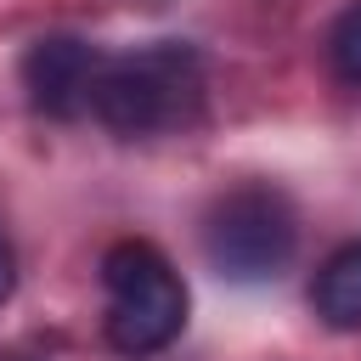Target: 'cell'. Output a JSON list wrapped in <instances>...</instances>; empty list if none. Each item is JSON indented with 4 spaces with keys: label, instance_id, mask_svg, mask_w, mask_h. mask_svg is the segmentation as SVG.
<instances>
[{
    "label": "cell",
    "instance_id": "obj_1",
    "mask_svg": "<svg viewBox=\"0 0 361 361\" xmlns=\"http://www.w3.org/2000/svg\"><path fill=\"white\" fill-rule=\"evenodd\" d=\"M90 113L124 135V141H147V135H169L203 118V62L192 45L180 39H158L124 56H107L102 85Z\"/></svg>",
    "mask_w": 361,
    "mask_h": 361
},
{
    "label": "cell",
    "instance_id": "obj_2",
    "mask_svg": "<svg viewBox=\"0 0 361 361\" xmlns=\"http://www.w3.org/2000/svg\"><path fill=\"white\" fill-rule=\"evenodd\" d=\"M107 288V344L118 355H158L186 327V282L180 271L141 237L113 243L102 254Z\"/></svg>",
    "mask_w": 361,
    "mask_h": 361
},
{
    "label": "cell",
    "instance_id": "obj_3",
    "mask_svg": "<svg viewBox=\"0 0 361 361\" xmlns=\"http://www.w3.org/2000/svg\"><path fill=\"white\" fill-rule=\"evenodd\" d=\"M293 248H299V214H293L288 192H276L271 180L231 186L203 214V254L231 282L282 276L293 265Z\"/></svg>",
    "mask_w": 361,
    "mask_h": 361
},
{
    "label": "cell",
    "instance_id": "obj_4",
    "mask_svg": "<svg viewBox=\"0 0 361 361\" xmlns=\"http://www.w3.org/2000/svg\"><path fill=\"white\" fill-rule=\"evenodd\" d=\"M107 56L79 34H45L23 56V90L45 118H79L96 102Z\"/></svg>",
    "mask_w": 361,
    "mask_h": 361
},
{
    "label": "cell",
    "instance_id": "obj_5",
    "mask_svg": "<svg viewBox=\"0 0 361 361\" xmlns=\"http://www.w3.org/2000/svg\"><path fill=\"white\" fill-rule=\"evenodd\" d=\"M310 310L333 327V333H355L361 327V243H338L310 282Z\"/></svg>",
    "mask_w": 361,
    "mask_h": 361
},
{
    "label": "cell",
    "instance_id": "obj_6",
    "mask_svg": "<svg viewBox=\"0 0 361 361\" xmlns=\"http://www.w3.org/2000/svg\"><path fill=\"white\" fill-rule=\"evenodd\" d=\"M327 56H333V73L344 90L361 96V0L333 23V39H327Z\"/></svg>",
    "mask_w": 361,
    "mask_h": 361
},
{
    "label": "cell",
    "instance_id": "obj_7",
    "mask_svg": "<svg viewBox=\"0 0 361 361\" xmlns=\"http://www.w3.org/2000/svg\"><path fill=\"white\" fill-rule=\"evenodd\" d=\"M11 288H17V254H11V243L0 237V305L11 299Z\"/></svg>",
    "mask_w": 361,
    "mask_h": 361
}]
</instances>
